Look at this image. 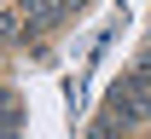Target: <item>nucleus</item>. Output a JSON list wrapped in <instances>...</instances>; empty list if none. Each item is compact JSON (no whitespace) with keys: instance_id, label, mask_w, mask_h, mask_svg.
<instances>
[{"instance_id":"obj_2","label":"nucleus","mask_w":151,"mask_h":139,"mask_svg":"<svg viewBox=\"0 0 151 139\" xmlns=\"http://www.w3.org/2000/svg\"><path fill=\"white\" fill-rule=\"evenodd\" d=\"M64 6H70V0H35V6H29V29H52V23L64 18Z\"/></svg>"},{"instance_id":"obj_1","label":"nucleus","mask_w":151,"mask_h":139,"mask_svg":"<svg viewBox=\"0 0 151 139\" xmlns=\"http://www.w3.org/2000/svg\"><path fill=\"white\" fill-rule=\"evenodd\" d=\"M145 116H151V87L128 76V81L111 93V104H105V122L93 128V139H116V128H134V122H145Z\"/></svg>"}]
</instances>
